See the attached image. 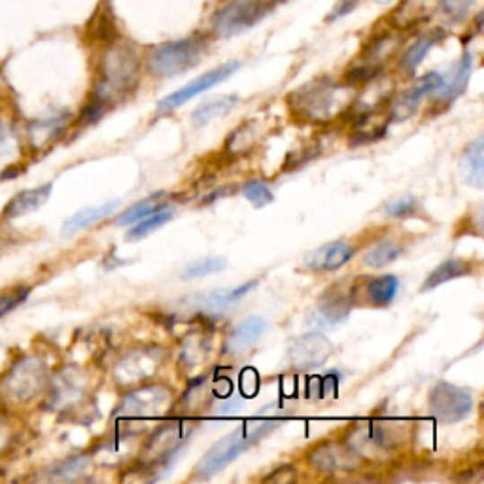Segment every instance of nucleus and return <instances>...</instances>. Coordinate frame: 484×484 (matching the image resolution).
I'll return each instance as SVG.
<instances>
[{"instance_id": "obj_1", "label": "nucleus", "mask_w": 484, "mask_h": 484, "mask_svg": "<svg viewBox=\"0 0 484 484\" xmlns=\"http://www.w3.org/2000/svg\"><path fill=\"white\" fill-rule=\"evenodd\" d=\"M140 59L138 53L129 44H114L101 59L99 80L93 99L104 106L129 95L138 84Z\"/></svg>"}, {"instance_id": "obj_2", "label": "nucleus", "mask_w": 484, "mask_h": 484, "mask_svg": "<svg viewBox=\"0 0 484 484\" xmlns=\"http://www.w3.org/2000/svg\"><path fill=\"white\" fill-rule=\"evenodd\" d=\"M277 426L278 420L244 422L235 432H231L210 448L199 465H195V477L205 480L220 473L231 462H235L242 453H246L250 446L256 444L267 434H271Z\"/></svg>"}, {"instance_id": "obj_3", "label": "nucleus", "mask_w": 484, "mask_h": 484, "mask_svg": "<svg viewBox=\"0 0 484 484\" xmlns=\"http://www.w3.org/2000/svg\"><path fill=\"white\" fill-rule=\"evenodd\" d=\"M347 87L331 80H316L303 85L288 97L294 116L304 121H330L339 110L345 109Z\"/></svg>"}, {"instance_id": "obj_4", "label": "nucleus", "mask_w": 484, "mask_h": 484, "mask_svg": "<svg viewBox=\"0 0 484 484\" xmlns=\"http://www.w3.org/2000/svg\"><path fill=\"white\" fill-rule=\"evenodd\" d=\"M207 42L203 37H188L155 46L148 56V70L157 78H172L199 65L205 57Z\"/></svg>"}, {"instance_id": "obj_5", "label": "nucleus", "mask_w": 484, "mask_h": 484, "mask_svg": "<svg viewBox=\"0 0 484 484\" xmlns=\"http://www.w3.org/2000/svg\"><path fill=\"white\" fill-rule=\"evenodd\" d=\"M271 8V0H227L212 15V34L216 39L237 37L261 23Z\"/></svg>"}, {"instance_id": "obj_6", "label": "nucleus", "mask_w": 484, "mask_h": 484, "mask_svg": "<svg viewBox=\"0 0 484 484\" xmlns=\"http://www.w3.org/2000/svg\"><path fill=\"white\" fill-rule=\"evenodd\" d=\"M172 403V392L167 386H140L121 400L116 417L123 420H148L165 415Z\"/></svg>"}, {"instance_id": "obj_7", "label": "nucleus", "mask_w": 484, "mask_h": 484, "mask_svg": "<svg viewBox=\"0 0 484 484\" xmlns=\"http://www.w3.org/2000/svg\"><path fill=\"white\" fill-rule=\"evenodd\" d=\"M165 350L157 347L135 348L123 356L114 369V379L123 388H133L154 379L165 362Z\"/></svg>"}, {"instance_id": "obj_8", "label": "nucleus", "mask_w": 484, "mask_h": 484, "mask_svg": "<svg viewBox=\"0 0 484 484\" xmlns=\"http://www.w3.org/2000/svg\"><path fill=\"white\" fill-rule=\"evenodd\" d=\"M48 381V369L40 357H25L17 362L4 376L3 390L8 398L17 401H29L44 390Z\"/></svg>"}, {"instance_id": "obj_9", "label": "nucleus", "mask_w": 484, "mask_h": 484, "mask_svg": "<svg viewBox=\"0 0 484 484\" xmlns=\"http://www.w3.org/2000/svg\"><path fill=\"white\" fill-rule=\"evenodd\" d=\"M193 432V426L189 422L182 420H172L161 424L155 432L150 436V439L142 446V463H146L148 468L152 465L165 463L171 456H174L184 441L189 437Z\"/></svg>"}, {"instance_id": "obj_10", "label": "nucleus", "mask_w": 484, "mask_h": 484, "mask_svg": "<svg viewBox=\"0 0 484 484\" xmlns=\"http://www.w3.org/2000/svg\"><path fill=\"white\" fill-rule=\"evenodd\" d=\"M429 412L441 424H454L463 420L473 409V398L468 390L451 383H439L429 392Z\"/></svg>"}, {"instance_id": "obj_11", "label": "nucleus", "mask_w": 484, "mask_h": 484, "mask_svg": "<svg viewBox=\"0 0 484 484\" xmlns=\"http://www.w3.org/2000/svg\"><path fill=\"white\" fill-rule=\"evenodd\" d=\"M239 68H241V63L239 61H231V63H225V65H220L216 68L208 70V73L201 75L199 78L191 80L184 87L176 89L174 93L167 95L165 99H161L157 102V112L159 114H169V112H172L176 109H180V106H184L188 101L195 99L197 95H201V93L208 92V89L216 87L218 84H222L227 78H231L233 75L237 73Z\"/></svg>"}, {"instance_id": "obj_12", "label": "nucleus", "mask_w": 484, "mask_h": 484, "mask_svg": "<svg viewBox=\"0 0 484 484\" xmlns=\"http://www.w3.org/2000/svg\"><path fill=\"white\" fill-rule=\"evenodd\" d=\"M357 456H379L386 454L401 443V436L396 429L386 426V422H365L354 427L347 441Z\"/></svg>"}, {"instance_id": "obj_13", "label": "nucleus", "mask_w": 484, "mask_h": 484, "mask_svg": "<svg viewBox=\"0 0 484 484\" xmlns=\"http://www.w3.org/2000/svg\"><path fill=\"white\" fill-rule=\"evenodd\" d=\"M309 463L316 471L321 473H339V471H356L362 465V458L348 443L326 441L314 446L307 456Z\"/></svg>"}, {"instance_id": "obj_14", "label": "nucleus", "mask_w": 484, "mask_h": 484, "mask_svg": "<svg viewBox=\"0 0 484 484\" xmlns=\"http://www.w3.org/2000/svg\"><path fill=\"white\" fill-rule=\"evenodd\" d=\"M333 354V345L326 335L318 331L301 335L288 348V357L292 367L297 371H311L320 365H324Z\"/></svg>"}, {"instance_id": "obj_15", "label": "nucleus", "mask_w": 484, "mask_h": 484, "mask_svg": "<svg viewBox=\"0 0 484 484\" xmlns=\"http://www.w3.org/2000/svg\"><path fill=\"white\" fill-rule=\"evenodd\" d=\"M443 82H444V76L439 73H427L426 76H422L415 85L409 87L405 93H401L396 99V102H393V106H392L390 119L396 121V123H401V121L409 119L410 116H415L420 102L427 95L439 92Z\"/></svg>"}, {"instance_id": "obj_16", "label": "nucleus", "mask_w": 484, "mask_h": 484, "mask_svg": "<svg viewBox=\"0 0 484 484\" xmlns=\"http://www.w3.org/2000/svg\"><path fill=\"white\" fill-rule=\"evenodd\" d=\"M354 246L345 241L328 242L304 258V265L314 273H333L337 268L345 267L354 258Z\"/></svg>"}, {"instance_id": "obj_17", "label": "nucleus", "mask_w": 484, "mask_h": 484, "mask_svg": "<svg viewBox=\"0 0 484 484\" xmlns=\"http://www.w3.org/2000/svg\"><path fill=\"white\" fill-rule=\"evenodd\" d=\"M267 330V321L261 316H248L233 328L225 339V354L241 356L252 348Z\"/></svg>"}, {"instance_id": "obj_18", "label": "nucleus", "mask_w": 484, "mask_h": 484, "mask_svg": "<svg viewBox=\"0 0 484 484\" xmlns=\"http://www.w3.org/2000/svg\"><path fill=\"white\" fill-rule=\"evenodd\" d=\"M51 189H53V184H44L32 189H23L17 195H13V199L4 208V216L10 220H15V218L27 216V214L37 212L48 203Z\"/></svg>"}, {"instance_id": "obj_19", "label": "nucleus", "mask_w": 484, "mask_h": 484, "mask_svg": "<svg viewBox=\"0 0 484 484\" xmlns=\"http://www.w3.org/2000/svg\"><path fill=\"white\" fill-rule=\"evenodd\" d=\"M484 140L477 136L470 146L465 148L460 159V176L462 180L477 189L484 188Z\"/></svg>"}, {"instance_id": "obj_20", "label": "nucleus", "mask_w": 484, "mask_h": 484, "mask_svg": "<svg viewBox=\"0 0 484 484\" xmlns=\"http://www.w3.org/2000/svg\"><path fill=\"white\" fill-rule=\"evenodd\" d=\"M439 8V0H403L392 13V22L400 29L415 27L426 22Z\"/></svg>"}, {"instance_id": "obj_21", "label": "nucleus", "mask_w": 484, "mask_h": 484, "mask_svg": "<svg viewBox=\"0 0 484 484\" xmlns=\"http://www.w3.org/2000/svg\"><path fill=\"white\" fill-rule=\"evenodd\" d=\"M118 207V201H109L99 207H89V208H82L80 212H76L75 216H70L65 225H63V237H73L76 233L92 227L95 224H99L101 220H104L109 214H112V210Z\"/></svg>"}, {"instance_id": "obj_22", "label": "nucleus", "mask_w": 484, "mask_h": 484, "mask_svg": "<svg viewBox=\"0 0 484 484\" xmlns=\"http://www.w3.org/2000/svg\"><path fill=\"white\" fill-rule=\"evenodd\" d=\"M471 73H473V53L468 51V53H463V57L460 59L453 78L451 80L444 78L439 89V99L444 102L456 101L465 92V87H468Z\"/></svg>"}, {"instance_id": "obj_23", "label": "nucleus", "mask_w": 484, "mask_h": 484, "mask_svg": "<svg viewBox=\"0 0 484 484\" xmlns=\"http://www.w3.org/2000/svg\"><path fill=\"white\" fill-rule=\"evenodd\" d=\"M468 275H471L470 263H465L463 260H448V261L441 263L439 267H436L432 273H429V277L422 284V292H432V290L439 288V286L444 282H451L454 278L468 277Z\"/></svg>"}, {"instance_id": "obj_24", "label": "nucleus", "mask_w": 484, "mask_h": 484, "mask_svg": "<svg viewBox=\"0 0 484 484\" xmlns=\"http://www.w3.org/2000/svg\"><path fill=\"white\" fill-rule=\"evenodd\" d=\"M258 286L256 280H250L242 286H237V288H225V290H218V292H214L210 295H207V299L203 301L205 303V309L208 312H224L231 307H235V304L246 295L252 292L254 288Z\"/></svg>"}, {"instance_id": "obj_25", "label": "nucleus", "mask_w": 484, "mask_h": 484, "mask_svg": "<svg viewBox=\"0 0 484 484\" xmlns=\"http://www.w3.org/2000/svg\"><path fill=\"white\" fill-rule=\"evenodd\" d=\"M398 288H400L398 277L383 275L369 280V284L365 286V295L367 301L374 304V307H388L393 297L398 295Z\"/></svg>"}, {"instance_id": "obj_26", "label": "nucleus", "mask_w": 484, "mask_h": 484, "mask_svg": "<svg viewBox=\"0 0 484 484\" xmlns=\"http://www.w3.org/2000/svg\"><path fill=\"white\" fill-rule=\"evenodd\" d=\"M239 102V97L229 95V97H218L214 101H208L205 104H201L199 109L193 110L191 114V121L195 128H203V125H208L210 121H216L220 118H224L227 112L233 110V106Z\"/></svg>"}, {"instance_id": "obj_27", "label": "nucleus", "mask_w": 484, "mask_h": 484, "mask_svg": "<svg viewBox=\"0 0 484 484\" xmlns=\"http://www.w3.org/2000/svg\"><path fill=\"white\" fill-rule=\"evenodd\" d=\"M348 314H350V301L340 294H330L320 303V307L316 311V320L320 324L335 326L340 324V321H345Z\"/></svg>"}, {"instance_id": "obj_28", "label": "nucleus", "mask_w": 484, "mask_h": 484, "mask_svg": "<svg viewBox=\"0 0 484 484\" xmlns=\"http://www.w3.org/2000/svg\"><path fill=\"white\" fill-rule=\"evenodd\" d=\"M165 205H167L165 193H154V195L146 197V199H142V201L131 205L125 212H121L119 216L116 218V225H131V224H136L138 220L146 218L148 214L155 212L157 208L165 207Z\"/></svg>"}, {"instance_id": "obj_29", "label": "nucleus", "mask_w": 484, "mask_h": 484, "mask_svg": "<svg viewBox=\"0 0 484 484\" xmlns=\"http://www.w3.org/2000/svg\"><path fill=\"white\" fill-rule=\"evenodd\" d=\"M437 42V34H426V37L418 39L415 44H412L401 57V63H400V68L401 73L410 76L417 73V68L422 65V61L426 59V56L429 53V49H432Z\"/></svg>"}, {"instance_id": "obj_30", "label": "nucleus", "mask_w": 484, "mask_h": 484, "mask_svg": "<svg viewBox=\"0 0 484 484\" xmlns=\"http://www.w3.org/2000/svg\"><path fill=\"white\" fill-rule=\"evenodd\" d=\"M174 216V210L171 207H161L155 212L148 214L146 218L138 220V224L135 227H131V231L128 233V241H140L148 237L150 233L157 231L159 227H163L167 222H171Z\"/></svg>"}, {"instance_id": "obj_31", "label": "nucleus", "mask_w": 484, "mask_h": 484, "mask_svg": "<svg viewBox=\"0 0 484 484\" xmlns=\"http://www.w3.org/2000/svg\"><path fill=\"white\" fill-rule=\"evenodd\" d=\"M403 252V248L398 241H381L379 244H374L369 252L364 256V265L371 268H383L390 265L392 261H396Z\"/></svg>"}, {"instance_id": "obj_32", "label": "nucleus", "mask_w": 484, "mask_h": 484, "mask_svg": "<svg viewBox=\"0 0 484 484\" xmlns=\"http://www.w3.org/2000/svg\"><path fill=\"white\" fill-rule=\"evenodd\" d=\"M208 350H210V340L207 337H203V335L188 337L186 343H184V348H182L180 362H184L188 367L199 365L208 356Z\"/></svg>"}, {"instance_id": "obj_33", "label": "nucleus", "mask_w": 484, "mask_h": 484, "mask_svg": "<svg viewBox=\"0 0 484 484\" xmlns=\"http://www.w3.org/2000/svg\"><path fill=\"white\" fill-rule=\"evenodd\" d=\"M227 267V261L224 258H201L197 261H191L184 267L182 278L191 280V278H203L208 275H216Z\"/></svg>"}, {"instance_id": "obj_34", "label": "nucleus", "mask_w": 484, "mask_h": 484, "mask_svg": "<svg viewBox=\"0 0 484 484\" xmlns=\"http://www.w3.org/2000/svg\"><path fill=\"white\" fill-rule=\"evenodd\" d=\"M256 142H258V128L254 123H246L241 125L235 133H231L227 150L229 154H246L250 148L256 146Z\"/></svg>"}, {"instance_id": "obj_35", "label": "nucleus", "mask_w": 484, "mask_h": 484, "mask_svg": "<svg viewBox=\"0 0 484 484\" xmlns=\"http://www.w3.org/2000/svg\"><path fill=\"white\" fill-rule=\"evenodd\" d=\"M65 128V118L63 116H56V118H49V119H40L32 125L31 129V136L32 140L37 142L39 146L42 145H48V142H51L53 138H56L61 129Z\"/></svg>"}, {"instance_id": "obj_36", "label": "nucleus", "mask_w": 484, "mask_h": 484, "mask_svg": "<svg viewBox=\"0 0 484 484\" xmlns=\"http://www.w3.org/2000/svg\"><path fill=\"white\" fill-rule=\"evenodd\" d=\"M93 32L99 37V40H116L114 37H118V29H116V22H114V13L110 10V6H101V10L95 13L92 25Z\"/></svg>"}, {"instance_id": "obj_37", "label": "nucleus", "mask_w": 484, "mask_h": 484, "mask_svg": "<svg viewBox=\"0 0 484 484\" xmlns=\"http://www.w3.org/2000/svg\"><path fill=\"white\" fill-rule=\"evenodd\" d=\"M242 195L246 197V199L252 203L256 208H263L267 205H271L275 201V195L273 191L268 189L267 184L260 182V180H250L244 184L242 188Z\"/></svg>"}, {"instance_id": "obj_38", "label": "nucleus", "mask_w": 484, "mask_h": 484, "mask_svg": "<svg viewBox=\"0 0 484 484\" xmlns=\"http://www.w3.org/2000/svg\"><path fill=\"white\" fill-rule=\"evenodd\" d=\"M418 210V201L417 197L412 195H403L400 197V199L392 201L386 205L384 208V214L388 218H393V220H401V218H409L412 216Z\"/></svg>"}, {"instance_id": "obj_39", "label": "nucleus", "mask_w": 484, "mask_h": 484, "mask_svg": "<svg viewBox=\"0 0 484 484\" xmlns=\"http://www.w3.org/2000/svg\"><path fill=\"white\" fill-rule=\"evenodd\" d=\"M477 0H439V8L453 22H463Z\"/></svg>"}, {"instance_id": "obj_40", "label": "nucleus", "mask_w": 484, "mask_h": 484, "mask_svg": "<svg viewBox=\"0 0 484 484\" xmlns=\"http://www.w3.org/2000/svg\"><path fill=\"white\" fill-rule=\"evenodd\" d=\"M29 292L31 290L27 288V286H23V288H15L10 294L0 295V318H3L4 314H8L10 311H13L17 304H22L27 299Z\"/></svg>"}, {"instance_id": "obj_41", "label": "nucleus", "mask_w": 484, "mask_h": 484, "mask_svg": "<svg viewBox=\"0 0 484 484\" xmlns=\"http://www.w3.org/2000/svg\"><path fill=\"white\" fill-rule=\"evenodd\" d=\"M87 458H76V460H70L66 463H63L61 468L56 471L59 477L63 479H75L78 477L84 470H85V465H87Z\"/></svg>"}, {"instance_id": "obj_42", "label": "nucleus", "mask_w": 484, "mask_h": 484, "mask_svg": "<svg viewBox=\"0 0 484 484\" xmlns=\"http://www.w3.org/2000/svg\"><path fill=\"white\" fill-rule=\"evenodd\" d=\"M357 6V0H339L335 4L333 12L328 15V22H337L340 17H345L347 13L354 12V8Z\"/></svg>"}]
</instances>
